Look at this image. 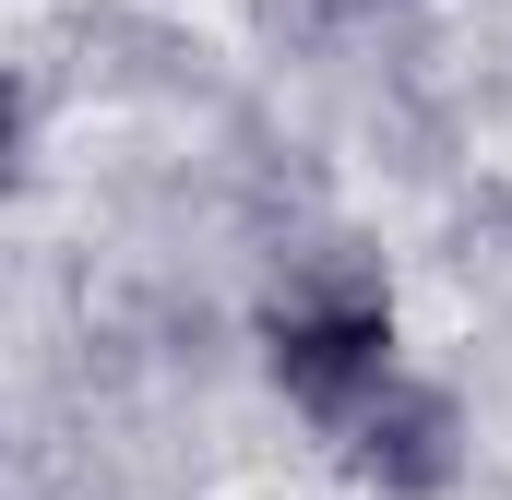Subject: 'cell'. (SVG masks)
<instances>
[{"instance_id":"1","label":"cell","mask_w":512,"mask_h":500,"mask_svg":"<svg viewBox=\"0 0 512 500\" xmlns=\"http://www.w3.org/2000/svg\"><path fill=\"white\" fill-rule=\"evenodd\" d=\"M382 298L370 286H346V298H298V310H274V381L298 393V405H322V417H346L370 381H382Z\"/></svg>"},{"instance_id":"2","label":"cell","mask_w":512,"mask_h":500,"mask_svg":"<svg viewBox=\"0 0 512 500\" xmlns=\"http://www.w3.org/2000/svg\"><path fill=\"white\" fill-rule=\"evenodd\" d=\"M358 477H382V489H441L453 477V405L441 393H382L370 417H358Z\"/></svg>"}]
</instances>
